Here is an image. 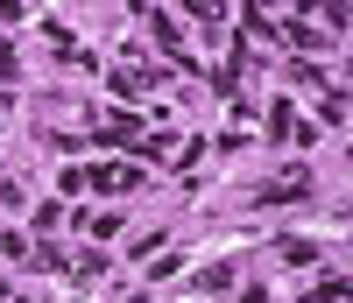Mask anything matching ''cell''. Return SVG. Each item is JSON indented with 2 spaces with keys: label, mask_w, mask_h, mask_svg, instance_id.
I'll use <instances>...</instances> for the list:
<instances>
[{
  "label": "cell",
  "mask_w": 353,
  "mask_h": 303,
  "mask_svg": "<svg viewBox=\"0 0 353 303\" xmlns=\"http://www.w3.org/2000/svg\"><path fill=\"white\" fill-rule=\"evenodd\" d=\"M134 184H141L134 163H99V169H85V191H134Z\"/></svg>",
  "instance_id": "1"
},
{
  "label": "cell",
  "mask_w": 353,
  "mask_h": 303,
  "mask_svg": "<svg viewBox=\"0 0 353 303\" xmlns=\"http://www.w3.org/2000/svg\"><path fill=\"white\" fill-rule=\"evenodd\" d=\"M290 198H311V169H297V163H290L276 184H261V205H290Z\"/></svg>",
  "instance_id": "2"
},
{
  "label": "cell",
  "mask_w": 353,
  "mask_h": 303,
  "mask_svg": "<svg viewBox=\"0 0 353 303\" xmlns=\"http://www.w3.org/2000/svg\"><path fill=\"white\" fill-rule=\"evenodd\" d=\"M99 141H141V120L134 113H106L99 120Z\"/></svg>",
  "instance_id": "3"
},
{
  "label": "cell",
  "mask_w": 353,
  "mask_h": 303,
  "mask_svg": "<svg viewBox=\"0 0 353 303\" xmlns=\"http://www.w3.org/2000/svg\"><path fill=\"white\" fill-rule=\"evenodd\" d=\"M226 282H233V268H226V261H212V268H198V289H205V296H212V289H226Z\"/></svg>",
  "instance_id": "4"
},
{
  "label": "cell",
  "mask_w": 353,
  "mask_h": 303,
  "mask_svg": "<svg viewBox=\"0 0 353 303\" xmlns=\"http://www.w3.org/2000/svg\"><path fill=\"white\" fill-rule=\"evenodd\" d=\"M339 296H346V275H325V282L311 289V303H339Z\"/></svg>",
  "instance_id": "5"
}]
</instances>
